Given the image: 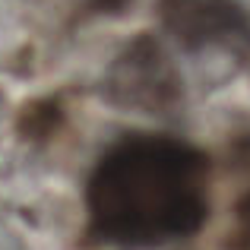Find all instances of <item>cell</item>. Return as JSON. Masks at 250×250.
I'll return each mask as SVG.
<instances>
[{
  "instance_id": "1",
  "label": "cell",
  "mask_w": 250,
  "mask_h": 250,
  "mask_svg": "<svg viewBox=\"0 0 250 250\" xmlns=\"http://www.w3.org/2000/svg\"><path fill=\"white\" fill-rule=\"evenodd\" d=\"M206 159L171 136L117 143L89 177V215L104 241L152 247L193 234L209 212Z\"/></svg>"
},
{
  "instance_id": "2",
  "label": "cell",
  "mask_w": 250,
  "mask_h": 250,
  "mask_svg": "<svg viewBox=\"0 0 250 250\" xmlns=\"http://www.w3.org/2000/svg\"><path fill=\"white\" fill-rule=\"evenodd\" d=\"M165 25L190 44L234 38L247 29V19L234 0H165Z\"/></svg>"
},
{
  "instance_id": "3",
  "label": "cell",
  "mask_w": 250,
  "mask_h": 250,
  "mask_svg": "<svg viewBox=\"0 0 250 250\" xmlns=\"http://www.w3.org/2000/svg\"><path fill=\"white\" fill-rule=\"evenodd\" d=\"M241 225H244V244H247V250H250V196H247L244 209H241Z\"/></svg>"
}]
</instances>
